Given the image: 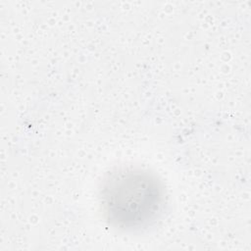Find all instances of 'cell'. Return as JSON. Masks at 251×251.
<instances>
[{
	"mask_svg": "<svg viewBox=\"0 0 251 251\" xmlns=\"http://www.w3.org/2000/svg\"><path fill=\"white\" fill-rule=\"evenodd\" d=\"M98 196L106 222L126 231L152 226L161 218L167 204L160 177L149 169L135 165H122L106 173Z\"/></svg>",
	"mask_w": 251,
	"mask_h": 251,
	"instance_id": "cell-1",
	"label": "cell"
}]
</instances>
